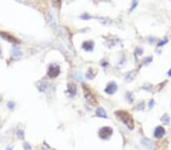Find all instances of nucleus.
<instances>
[{"instance_id": "1", "label": "nucleus", "mask_w": 171, "mask_h": 150, "mask_svg": "<svg viewBox=\"0 0 171 150\" xmlns=\"http://www.w3.org/2000/svg\"><path fill=\"white\" fill-rule=\"evenodd\" d=\"M115 114L117 115V117H119V119L121 120L122 121H123V123L125 124L129 129L132 130L134 128V121H133V118L132 117L130 114H129L125 111H122V110L116 112Z\"/></svg>"}, {"instance_id": "2", "label": "nucleus", "mask_w": 171, "mask_h": 150, "mask_svg": "<svg viewBox=\"0 0 171 150\" xmlns=\"http://www.w3.org/2000/svg\"><path fill=\"white\" fill-rule=\"evenodd\" d=\"M86 86L87 85H84L83 88H84V90H85V96L87 102H88L90 105H91V106H95L97 103V101L96 98L94 96V95L90 92V91H89L88 88Z\"/></svg>"}, {"instance_id": "3", "label": "nucleus", "mask_w": 171, "mask_h": 150, "mask_svg": "<svg viewBox=\"0 0 171 150\" xmlns=\"http://www.w3.org/2000/svg\"><path fill=\"white\" fill-rule=\"evenodd\" d=\"M112 133H113V130L111 127H102L101 129L99 131V136L100 138L102 139H107L111 136Z\"/></svg>"}, {"instance_id": "4", "label": "nucleus", "mask_w": 171, "mask_h": 150, "mask_svg": "<svg viewBox=\"0 0 171 150\" xmlns=\"http://www.w3.org/2000/svg\"><path fill=\"white\" fill-rule=\"evenodd\" d=\"M60 67L56 65H50L48 70V75L50 77H57L58 74H60Z\"/></svg>"}, {"instance_id": "5", "label": "nucleus", "mask_w": 171, "mask_h": 150, "mask_svg": "<svg viewBox=\"0 0 171 150\" xmlns=\"http://www.w3.org/2000/svg\"><path fill=\"white\" fill-rule=\"evenodd\" d=\"M116 90H117V85L114 82H111L110 83H109L107 88L105 89V92L108 94H114Z\"/></svg>"}, {"instance_id": "6", "label": "nucleus", "mask_w": 171, "mask_h": 150, "mask_svg": "<svg viewBox=\"0 0 171 150\" xmlns=\"http://www.w3.org/2000/svg\"><path fill=\"white\" fill-rule=\"evenodd\" d=\"M165 134V130L161 126H158L154 131V137L156 138H161Z\"/></svg>"}, {"instance_id": "7", "label": "nucleus", "mask_w": 171, "mask_h": 150, "mask_svg": "<svg viewBox=\"0 0 171 150\" xmlns=\"http://www.w3.org/2000/svg\"><path fill=\"white\" fill-rule=\"evenodd\" d=\"M142 144L148 149H152L153 148V146H154L153 142H152L150 140H148V139L146 138H144L142 140Z\"/></svg>"}, {"instance_id": "8", "label": "nucleus", "mask_w": 171, "mask_h": 150, "mask_svg": "<svg viewBox=\"0 0 171 150\" xmlns=\"http://www.w3.org/2000/svg\"><path fill=\"white\" fill-rule=\"evenodd\" d=\"M68 92H69L71 96H74L76 93V87L73 83H69L68 85Z\"/></svg>"}, {"instance_id": "9", "label": "nucleus", "mask_w": 171, "mask_h": 150, "mask_svg": "<svg viewBox=\"0 0 171 150\" xmlns=\"http://www.w3.org/2000/svg\"><path fill=\"white\" fill-rule=\"evenodd\" d=\"M96 114H97V115L98 117H105V118H106V117H107V115L106 112L104 111V108H98L97 109Z\"/></svg>"}, {"instance_id": "10", "label": "nucleus", "mask_w": 171, "mask_h": 150, "mask_svg": "<svg viewBox=\"0 0 171 150\" xmlns=\"http://www.w3.org/2000/svg\"><path fill=\"white\" fill-rule=\"evenodd\" d=\"M94 43L93 42H85L83 43V48L86 50H91L93 49Z\"/></svg>"}, {"instance_id": "11", "label": "nucleus", "mask_w": 171, "mask_h": 150, "mask_svg": "<svg viewBox=\"0 0 171 150\" xmlns=\"http://www.w3.org/2000/svg\"><path fill=\"white\" fill-rule=\"evenodd\" d=\"M160 121H161V122L163 124L168 125L170 124V117L167 115H163V117L160 118Z\"/></svg>"}, {"instance_id": "12", "label": "nucleus", "mask_w": 171, "mask_h": 150, "mask_svg": "<svg viewBox=\"0 0 171 150\" xmlns=\"http://www.w3.org/2000/svg\"><path fill=\"white\" fill-rule=\"evenodd\" d=\"M73 77L75 80H77V81H82L83 80V77L81 74L78 73V72H75V73L73 74Z\"/></svg>"}, {"instance_id": "13", "label": "nucleus", "mask_w": 171, "mask_h": 150, "mask_svg": "<svg viewBox=\"0 0 171 150\" xmlns=\"http://www.w3.org/2000/svg\"><path fill=\"white\" fill-rule=\"evenodd\" d=\"M13 54L14 56H21V52L18 49H13Z\"/></svg>"}, {"instance_id": "14", "label": "nucleus", "mask_w": 171, "mask_h": 150, "mask_svg": "<svg viewBox=\"0 0 171 150\" xmlns=\"http://www.w3.org/2000/svg\"><path fill=\"white\" fill-rule=\"evenodd\" d=\"M154 106V101L153 100H151L150 102H149V108H152Z\"/></svg>"}, {"instance_id": "15", "label": "nucleus", "mask_w": 171, "mask_h": 150, "mask_svg": "<svg viewBox=\"0 0 171 150\" xmlns=\"http://www.w3.org/2000/svg\"><path fill=\"white\" fill-rule=\"evenodd\" d=\"M167 42V40H164V41H163V42H160V43H158V46H162V45H163L164 44V43H166V42Z\"/></svg>"}, {"instance_id": "16", "label": "nucleus", "mask_w": 171, "mask_h": 150, "mask_svg": "<svg viewBox=\"0 0 171 150\" xmlns=\"http://www.w3.org/2000/svg\"><path fill=\"white\" fill-rule=\"evenodd\" d=\"M136 5H137V2H135V3H134V5H133V6H132V8H131V10H132L133 8H135V6H136Z\"/></svg>"}, {"instance_id": "17", "label": "nucleus", "mask_w": 171, "mask_h": 150, "mask_svg": "<svg viewBox=\"0 0 171 150\" xmlns=\"http://www.w3.org/2000/svg\"><path fill=\"white\" fill-rule=\"evenodd\" d=\"M168 75H169L170 77V76H171V69L170 70V71H169V72H168Z\"/></svg>"}]
</instances>
